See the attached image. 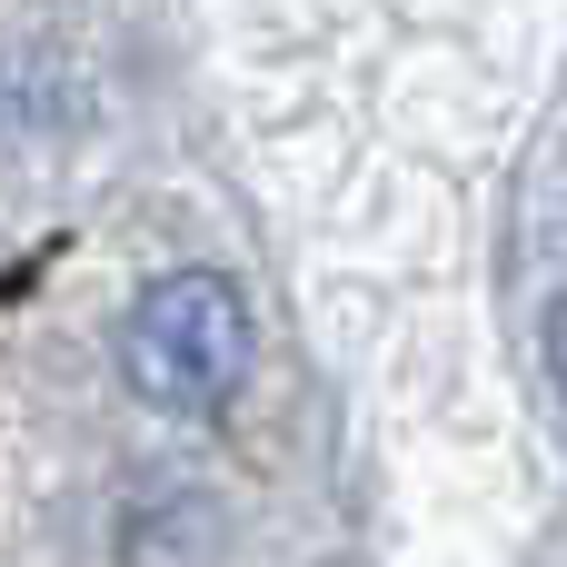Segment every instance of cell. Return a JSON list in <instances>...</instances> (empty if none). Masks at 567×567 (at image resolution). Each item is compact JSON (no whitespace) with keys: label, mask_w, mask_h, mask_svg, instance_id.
<instances>
[{"label":"cell","mask_w":567,"mask_h":567,"mask_svg":"<svg viewBox=\"0 0 567 567\" xmlns=\"http://www.w3.org/2000/svg\"><path fill=\"white\" fill-rule=\"evenodd\" d=\"M249 359H259V329L229 269H169L120 319V379L159 419H219L249 389Z\"/></svg>","instance_id":"cell-1"}]
</instances>
